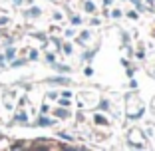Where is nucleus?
<instances>
[{
  "label": "nucleus",
  "instance_id": "1",
  "mask_svg": "<svg viewBox=\"0 0 155 151\" xmlns=\"http://www.w3.org/2000/svg\"><path fill=\"white\" fill-rule=\"evenodd\" d=\"M28 14H30V16H38V14H40V10H38V8H32Z\"/></svg>",
  "mask_w": 155,
  "mask_h": 151
}]
</instances>
